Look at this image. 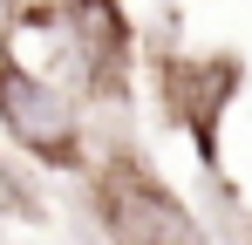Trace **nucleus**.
Segmentation results:
<instances>
[{"instance_id": "nucleus-1", "label": "nucleus", "mask_w": 252, "mask_h": 245, "mask_svg": "<svg viewBox=\"0 0 252 245\" xmlns=\"http://www.w3.org/2000/svg\"><path fill=\"white\" fill-rule=\"evenodd\" d=\"M82 204L102 245H211V225L191 211V198L123 129L109 143H95V157L82 170Z\"/></svg>"}, {"instance_id": "nucleus-2", "label": "nucleus", "mask_w": 252, "mask_h": 245, "mask_svg": "<svg viewBox=\"0 0 252 245\" xmlns=\"http://www.w3.org/2000/svg\"><path fill=\"white\" fill-rule=\"evenodd\" d=\"M0 143L48 177H82L95 157L89 109L68 95L62 75L21 61V48H0Z\"/></svg>"}, {"instance_id": "nucleus-3", "label": "nucleus", "mask_w": 252, "mask_h": 245, "mask_svg": "<svg viewBox=\"0 0 252 245\" xmlns=\"http://www.w3.org/2000/svg\"><path fill=\"white\" fill-rule=\"evenodd\" d=\"M150 68V95L177 136H191L198 150V170L218 177L225 170V150H218V129H225V109L239 102L246 89V55H184V48H150L143 55Z\"/></svg>"}, {"instance_id": "nucleus-4", "label": "nucleus", "mask_w": 252, "mask_h": 245, "mask_svg": "<svg viewBox=\"0 0 252 245\" xmlns=\"http://www.w3.org/2000/svg\"><path fill=\"white\" fill-rule=\"evenodd\" d=\"M62 68L82 109H129L136 102V21L123 0H62Z\"/></svg>"}, {"instance_id": "nucleus-5", "label": "nucleus", "mask_w": 252, "mask_h": 245, "mask_svg": "<svg viewBox=\"0 0 252 245\" xmlns=\"http://www.w3.org/2000/svg\"><path fill=\"white\" fill-rule=\"evenodd\" d=\"M0 204H7L14 218H48V204H41V191H34V184H21V177H14L7 163H0Z\"/></svg>"}, {"instance_id": "nucleus-6", "label": "nucleus", "mask_w": 252, "mask_h": 245, "mask_svg": "<svg viewBox=\"0 0 252 245\" xmlns=\"http://www.w3.org/2000/svg\"><path fill=\"white\" fill-rule=\"evenodd\" d=\"M246 245H252V232H246Z\"/></svg>"}]
</instances>
